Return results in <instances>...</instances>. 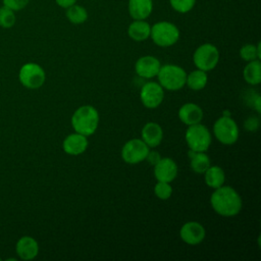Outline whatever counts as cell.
<instances>
[{
	"label": "cell",
	"instance_id": "obj_1",
	"mask_svg": "<svg viewBox=\"0 0 261 261\" xmlns=\"http://www.w3.org/2000/svg\"><path fill=\"white\" fill-rule=\"evenodd\" d=\"M214 190L210 197V204L213 210L225 217L239 214L242 209V199L238 192L227 186H221Z\"/></svg>",
	"mask_w": 261,
	"mask_h": 261
},
{
	"label": "cell",
	"instance_id": "obj_12",
	"mask_svg": "<svg viewBox=\"0 0 261 261\" xmlns=\"http://www.w3.org/2000/svg\"><path fill=\"white\" fill-rule=\"evenodd\" d=\"M154 175L158 181L171 182L177 175V165L171 158H161L154 165Z\"/></svg>",
	"mask_w": 261,
	"mask_h": 261
},
{
	"label": "cell",
	"instance_id": "obj_30",
	"mask_svg": "<svg viewBox=\"0 0 261 261\" xmlns=\"http://www.w3.org/2000/svg\"><path fill=\"white\" fill-rule=\"evenodd\" d=\"M259 118L256 116H250L246 119L244 126L246 127L247 130L249 132H256L259 127Z\"/></svg>",
	"mask_w": 261,
	"mask_h": 261
},
{
	"label": "cell",
	"instance_id": "obj_18",
	"mask_svg": "<svg viewBox=\"0 0 261 261\" xmlns=\"http://www.w3.org/2000/svg\"><path fill=\"white\" fill-rule=\"evenodd\" d=\"M128 13L134 20L146 19L153 10L152 0H128Z\"/></svg>",
	"mask_w": 261,
	"mask_h": 261
},
{
	"label": "cell",
	"instance_id": "obj_24",
	"mask_svg": "<svg viewBox=\"0 0 261 261\" xmlns=\"http://www.w3.org/2000/svg\"><path fill=\"white\" fill-rule=\"evenodd\" d=\"M65 15L67 19L73 24L84 23L88 19V11L86 8L75 3L66 8Z\"/></svg>",
	"mask_w": 261,
	"mask_h": 261
},
{
	"label": "cell",
	"instance_id": "obj_25",
	"mask_svg": "<svg viewBox=\"0 0 261 261\" xmlns=\"http://www.w3.org/2000/svg\"><path fill=\"white\" fill-rule=\"evenodd\" d=\"M240 56L245 61H252L255 59L261 58V52H260V43L257 45L253 44H246L242 46L240 49Z\"/></svg>",
	"mask_w": 261,
	"mask_h": 261
},
{
	"label": "cell",
	"instance_id": "obj_26",
	"mask_svg": "<svg viewBox=\"0 0 261 261\" xmlns=\"http://www.w3.org/2000/svg\"><path fill=\"white\" fill-rule=\"evenodd\" d=\"M16 16L13 10L6 6L0 8V27L3 29H10L15 24Z\"/></svg>",
	"mask_w": 261,
	"mask_h": 261
},
{
	"label": "cell",
	"instance_id": "obj_8",
	"mask_svg": "<svg viewBox=\"0 0 261 261\" xmlns=\"http://www.w3.org/2000/svg\"><path fill=\"white\" fill-rule=\"evenodd\" d=\"M215 138L224 145H232L238 141L239 127L230 116H222L218 118L213 125Z\"/></svg>",
	"mask_w": 261,
	"mask_h": 261
},
{
	"label": "cell",
	"instance_id": "obj_15",
	"mask_svg": "<svg viewBox=\"0 0 261 261\" xmlns=\"http://www.w3.org/2000/svg\"><path fill=\"white\" fill-rule=\"evenodd\" d=\"M88 139L86 136L74 133L68 135L62 143L63 151L69 155H80L84 153L88 147Z\"/></svg>",
	"mask_w": 261,
	"mask_h": 261
},
{
	"label": "cell",
	"instance_id": "obj_20",
	"mask_svg": "<svg viewBox=\"0 0 261 261\" xmlns=\"http://www.w3.org/2000/svg\"><path fill=\"white\" fill-rule=\"evenodd\" d=\"M203 174H204L205 182L209 188L217 189L223 186L224 184V179H225L224 171L221 167L217 165H212V166L210 165Z\"/></svg>",
	"mask_w": 261,
	"mask_h": 261
},
{
	"label": "cell",
	"instance_id": "obj_16",
	"mask_svg": "<svg viewBox=\"0 0 261 261\" xmlns=\"http://www.w3.org/2000/svg\"><path fill=\"white\" fill-rule=\"evenodd\" d=\"M178 117L188 126L200 123L203 119V110L195 103H186L179 108Z\"/></svg>",
	"mask_w": 261,
	"mask_h": 261
},
{
	"label": "cell",
	"instance_id": "obj_4",
	"mask_svg": "<svg viewBox=\"0 0 261 261\" xmlns=\"http://www.w3.org/2000/svg\"><path fill=\"white\" fill-rule=\"evenodd\" d=\"M150 37L159 47H170L179 39V30L169 21H158L151 27Z\"/></svg>",
	"mask_w": 261,
	"mask_h": 261
},
{
	"label": "cell",
	"instance_id": "obj_19",
	"mask_svg": "<svg viewBox=\"0 0 261 261\" xmlns=\"http://www.w3.org/2000/svg\"><path fill=\"white\" fill-rule=\"evenodd\" d=\"M150 32L151 27L145 19L134 20L127 28L128 37L136 42L147 40L150 37Z\"/></svg>",
	"mask_w": 261,
	"mask_h": 261
},
{
	"label": "cell",
	"instance_id": "obj_22",
	"mask_svg": "<svg viewBox=\"0 0 261 261\" xmlns=\"http://www.w3.org/2000/svg\"><path fill=\"white\" fill-rule=\"evenodd\" d=\"M189 157L191 158V168L196 173L203 174L211 165L210 158L205 154V152H194L190 150Z\"/></svg>",
	"mask_w": 261,
	"mask_h": 261
},
{
	"label": "cell",
	"instance_id": "obj_32",
	"mask_svg": "<svg viewBox=\"0 0 261 261\" xmlns=\"http://www.w3.org/2000/svg\"><path fill=\"white\" fill-rule=\"evenodd\" d=\"M56 4L62 8H67L69 6H71L72 4H74L76 2V0H55Z\"/></svg>",
	"mask_w": 261,
	"mask_h": 261
},
{
	"label": "cell",
	"instance_id": "obj_33",
	"mask_svg": "<svg viewBox=\"0 0 261 261\" xmlns=\"http://www.w3.org/2000/svg\"><path fill=\"white\" fill-rule=\"evenodd\" d=\"M0 261H1V257H0Z\"/></svg>",
	"mask_w": 261,
	"mask_h": 261
},
{
	"label": "cell",
	"instance_id": "obj_31",
	"mask_svg": "<svg viewBox=\"0 0 261 261\" xmlns=\"http://www.w3.org/2000/svg\"><path fill=\"white\" fill-rule=\"evenodd\" d=\"M146 159L149 161L150 164H152L154 166L161 159V157H160V154L158 152H156V151H149Z\"/></svg>",
	"mask_w": 261,
	"mask_h": 261
},
{
	"label": "cell",
	"instance_id": "obj_17",
	"mask_svg": "<svg viewBox=\"0 0 261 261\" xmlns=\"http://www.w3.org/2000/svg\"><path fill=\"white\" fill-rule=\"evenodd\" d=\"M163 139L162 127L156 122H147L142 128V140L149 148L157 147Z\"/></svg>",
	"mask_w": 261,
	"mask_h": 261
},
{
	"label": "cell",
	"instance_id": "obj_3",
	"mask_svg": "<svg viewBox=\"0 0 261 261\" xmlns=\"http://www.w3.org/2000/svg\"><path fill=\"white\" fill-rule=\"evenodd\" d=\"M157 76L159 84L163 89L177 91L186 85L187 72L178 65L165 64L160 67Z\"/></svg>",
	"mask_w": 261,
	"mask_h": 261
},
{
	"label": "cell",
	"instance_id": "obj_11",
	"mask_svg": "<svg viewBox=\"0 0 261 261\" xmlns=\"http://www.w3.org/2000/svg\"><path fill=\"white\" fill-rule=\"evenodd\" d=\"M206 236L204 226L196 221L186 222L179 229L180 239L188 245L195 246L200 244Z\"/></svg>",
	"mask_w": 261,
	"mask_h": 261
},
{
	"label": "cell",
	"instance_id": "obj_9",
	"mask_svg": "<svg viewBox=\"0 0 261 261\" xmlns=\"http://www.w3.org/2000/svg\"><path fill=\"white\" fill-rule=\"evenodd\" d=\"M149 147L143 140L133 139L127 141L121 149V157L128 164H138L144 160L149 153Z\"/></svg>",
	"mask_w": 261,
	"mask_h": 261
},
{
	"label": "cell",
	"instance_id": "obj_5",
	"mask_svg": "<svg viewBox=\"0 0 261 261\" xmlns=\"http://www.w3.org/2000/svg\"><path fill=\"white\" fill-rule=\"evenodd\" d=\"M185 139L190 150L194 152H206L211 144V134L209 129L201 123L189 125L186 130Z\"/></svg>",
	"mask_w": 261,
	"mask_h": 261
},
{
	"label": "cell",
	"instance_id": "obj_13",
	"mask_svg": "<svg viewBox=\"0 0 261 261\" xmlns=\"http://www.w3.org/2000/svg\"><path fill=\"white\" fill-rule=\"evenodd\" d=\"M160 67V61L151 55L140 57L135 64L136 73L144 79H152L156 76Z\"/></svg>",
	"mask_w": 261,
	"mask_h": 261
},
{
	"label": "cell",
	"instance_id": "obj_28",
	"mask_svg": "<svg viewBox=\"0 0 261 261\" xmlns=\"http://www.w3.org/2000/svg\"><path fill=\"white\" fill-rule=\"evenodd\" d=\"M154 193L157 198L160 200H167L172 194V188L169 182L166 181H157L154 187Z\"/></svg>",
	"mask_w": 261,
	"mask_h": 261
},
{
	"label": "cell",
	"instance_id": "obj_6",
	"mask_svg": "<svg viewBox=\"0 0 261 261\" xmlns=\"http://www.w3.org/2000/svg\"><path fill=\"white\" fill-rule=\"evenodd\" d=\"M18 80L24 88L36 90L44 85L46 73L43 67L38 63L28 62L20 67L18 72Z\"/></svg>",
	"mask_w": 261,
	"mask_h": 261
},
{
	"label": "cell",
	"instance_id": "obj_2",
	"mask_svg": "<svg viewBox=\"0 0 261 261\" xmlns=\"http://www.w3.org/2000/svg\"><path fill=\"white\" fill-rule=\"evenodd\" d=\"M99 124L98 110L91 105L79 107L71 116V125L75 133L86 137L93 135Z\"/></svg>",
	"mask_w": 261,
	"mask_h": 261
},
{
	"label": "cell",
	"instance_id": "obj_10",
	"mask_svg": "<svg viewBox=\"0 0 261 261\" xmlns=\"http://www.w3.org/2000/svg\"><path fill=\"white\" fill-rule=\"evenodd\" d=\"M140 98L145 107L150 109L156 108L163 101V98H164L163 88L158 83H154V82L146 83L140 91Z\"/></svg>",
	"mask_w": 261,
	"mask_h": 261
},
{
	"label": "cell",
	"instance_id": "obj_27",
	"mask_svg": "<svg viewBox=\"0 0 261 261\" xmlns=\"http://www.w3.org/2000/svg\"><path fill=\"white\" fill-rule=\"evenodd\" d=\"M169 3L176 12L187 13L194 8L196 0H169Z\"/></svg>",
	"mask_w": 261,
	"mask_h": 261
},
{
	"label": "cell",
	"instance_id": "obj_21",
	"mask_svg": "<svg viewBox=\"0 0 261 261\" xmlns=\"http://www.w3.org/2000/svg\"><path fill=\"white\" fill-rule=\"evenodd\" d=\"M244 80L253 86L259 85L261 82V62L260 59L249 61L243 70Z\"/></svg>",
	"mask_w": 261,
	"mask_h": 261
},
{
	"label": "cell",
	"instance_id": "obj_23",
	"mask_svg": "<svg viewBox=\"0 0 261 261\" xmlns=\"http://www.w3.org/2000/svg\"><path fill=\"white\" fill-rule=\"evenodd\" d=\"M208 82V76L206 71L201 69H196L187 74L186 84L188 87L194 91H200L205 88Z\"/></svg>",
	"mask_w": 261,
	"mask_h": 261
},
{
	"label": "cell",
	"instance_id": "obj_7",
	"mask_svg": "<svg viewBox=\"0 0 261 261\" xmlns=\"http://www.w3.org/2000/svg\"><path fill=\"white\" fill-rule=\"evenodd\" d=\"M193 61L198 69L209 71L217 65L219 61V51L216 46L210 43L202 44L194 52Z\"/></svg>",
	"mask_w": 261,
	"mask_h": 261
},
{
	"label": "cell",
	"instance_id": "obj_14",
	"mask_svg": "<svg viewBox=\"0 0 261 261\" xmlns=\"http://www.w3.org/2000/svg\"><path fill=\"white\" fill-rule=\"evenodd\" d=\"M15 252L21 260H33L39 253V244L33 237L23 236L16 242Z\"/></svg>",
	"mask_w": 261,
	"mask_h": 261
},
{
	"label": "cell",
	"instance_id": "obj_29",
	"mask_svg": "<svg viewBox=\"0 0 261 261\" xmlns=\"http://www.w3.org/2000/svg\"><path fill=\"white\" fill-rule=\"evenodd\" d=\"M3 5L10 8L13 11L23 9L30 2V0H2Z\"/></svg>",
	"mask_w": 261,
	"mask_h": 261
}]
</instances>
